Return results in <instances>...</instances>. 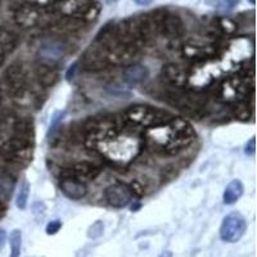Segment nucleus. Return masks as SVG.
<instances>
[{"label": "nucleus", "mask_w": 257, "mask_h": 257, "mask_svg": "<svg viewBox=\"0 0 257 257\" xmlns=\"http://www.w3.org/2000/svg\"><path fill=\"white\" fill-rule=\"evenodd\" d=\"M32 122L17 113L0 116V158L9 164H29L34 152Z\"/></svg>", "instance_id": "1"}, {"label": "nucleus", "mask_w": 257, "mask_h": 257, "mask_svg": "<svg viewBox=\"0 0 257 257\" xmlns=\"http://www.w3.org/2000/svg\"><path fill=\"white\" fill-rule=\"evenodd\" d=\"M196 138L193 126L184 118H176L164 125L147 128L144 133V146L148 144L153 152L161 155H176L192 144Z\"/></svg>", "instance_id": "2"}, {"label": "nucleus", "mask_w": 257, "mask_h": 257, "mask_svg": "<svg viewBox=\"0 0 257 257\" xmlns=\"http://www.w3.org/2000/svg\"><path fill=\"white\" fill-rule=\"evenodd\" d=\"M143 147V137L138 133V128L127 123L118 132L100 142L95 151L111 164L125 167L141 155Z\"/></svg>", "instance_id": "3"}, {"label": "nucleus", "mask_w": 257, "mask_h": 257, "mask_svg": "<svg viewBox=\"0 0 257 257\" xmlns=\"http://www.w3.org/2000/svg\"><path fill=\"white\" fill-rule=\"evenodd\" d=\"M167 102L188 117L202 118L205 117L208 105V95L201 89L174 88L167 95Z\"/></svg>", "instance_id": "4"}, {"label": "nucleus", "mask_w": 257, "mask_h": 257, "mask_svg": "<svg viewBox=\"0 0 257 257\" xmlns=\"http://www.w3.org/2000/svg\"><path fill=\"white\" fill-rule=\"evenodd\" d=\"M123 120L135 128H151L164 125L174 118L169 111L160 109L149 104L130 105L121 114Z\"/></svg>", "instance_id": "5"}, {"label": "nucleus", "mask_w": 257, "mask_h": 257, "mask_svg": "<svg viewBox=\"0 0 257 257\" xmlns=\"http://www.w3.org/2000/svg\"><path fill=\"white\" fill-rule=\"evenodd\" d=\"M4 80L8 88L9 94L12 95L15 100L26 99L30 95V85H29V75L25 68V66L21 62H13L11 66H8L4 72Z\"/></svg>", "instance_id": "6"}, {"label": "nucleus", "mask_w": 257, "mask_h": 257, "mask_svg": "<svg viewBox=\"0 0 257 257\" xmlns=\"http://www.w3.org/2000/svg\"><path fill=\"white\" fill-rule=\"evenodd\" d=\"M149 15L155 21L158 35H162L170 40H175L184 35L185 25L176 13L169 12L167 9H157Z\"/></svg>", "instance_id": "7"}, {"label": "nucleus", "mask_w": 257, "mask_h": 257, "mask_svg": "<svg viewBox=\"0 0 257 257\" xmlns=\"http://www.w3.org/2000/svg\"><path fill=\"white\" fill-rule=\"evenodd\" d=\"M61 36V35H59ZM68 52V44L63 38L57 36H50V38L44 39L39 45L38 49V62L50 66L59 67V64L63 62Z\"/></svg>", "instance_id": "8"}, {"label": "nucleus", "mask_w": 257, "mask_h": 257, "mask_svg": "<svg viewBox=\"0 0 257 257\" xmlns=\"http://www.w3.org/2000/svg\"><path fill=\"white\" fill-rule=\"evenodd\" d=\"M247 230V220L240 212H231L224 217L220 226V238L224 242L237 243Z\"/></svg>", "instance_id": "9"}, {"label": "nucleus", "mask_w": 257, "mask_h": 257, "mask_svg": "<svg viewBox=\"0 0 257 257\" xmlns=\"http://www.w3.org/2000/svg\"><path fill=\"white\" fill-rule=\"evenodd\" d=\"M50 13L44 12L43 8L27 3L18 7L15 12L16 24L22 29H32V27L40 26L41 22L49 17Z\"/></svg>", "instance_id": "10"}, {"label": "nucleus", "mask_w": 257, "mask_h": 257, "mask_svg": "<svg viewBox=\"0 0 257 257\" xmlns=\"http://www.w3.org/2000/svg\"><path fill=\"white\" fill-rule=\"evenodd\" d=\"M80 63H81V67L88 72H98V71L104 70L109 66L107 49L96 43H93L84 52Z\"/></svg>", "instance_id": "11"}, {"label": "nucleus", "mask_w": 257, "mask_h": 257, "mask_svg": "<svg viewBox=\"0 0 257 257\" xmlns=\"http://www.w3.org/2000/svg\"><path fill=\"white\" fill-rule=\"evenodd\" d=\"M100 175V167L98 165L89 162V161H82L76 162L71 166L64 167L61 171V178H71L75 180L88 183V181L95 180Z\"/></svg>", "instance_id": "12"}, {"label": "nucleus", "mask_w": 257, "mask_h": 257, "mask_svg": "<svg viewBox=\"0 0 257 257\" xmlns=\"http://www.w3.org/2000/svg\"><path fill=\"white\" fill-rule=\"evenodd\" d=\"M216 41H194L189 40L181 45V53L187 59L192 61H203L216 54Z\"/></svg>", "instance_id": "13"}, {"label": "nucleus", "mask_w": 257, "mask_h": 257, "mask_svg": "<svg viewBox=\"0 0 257 257\" xmlns=\"http://www.w3.org/2000/svg\"><path fill=\"white\" fill-rule=\"evenodd\" d=\"M141 49L132 47V45L117 43L114 47L107 49V58L109 66H123L127 67L130 64L135 63Z\"/></svg>", "instance_id": "14"}, {"label": "nucleus", "mask_w": 257, "mask_h": 257, "mask_svg": "<svg viewBox=\"0 0 257 257\" xmlns=\"http://www.w3.org/2000/svg\"><path fill=\"white\" fill-rule=\"evenodd\" d=\"M133 198V192L128 185L122 183H114L104 190V199L109 206L114 208H122L127 206Z\"/></svg>", "instance_id": "15"}, {"label": "nucleus", "mask_w": 257, "mask_h": 257, "mask_svg": "<svg viewBox=\"0 0 257 257\" xmlns=\"http://www.w3.org/2000/svg\"><path fill=\"white\" fill-rule=\"evenodd\" d=\"M162 77L171 88H184L189 80V72L184 66L171 62L162 68Z\"/></svg>", "instance_id": "16"}, {"label": "nucleus", "mask_w": 257, "mask_h": 257, "mask_svg": "<svg viewBox=\"0 0 257 257\" xmlns=\"http://www.w3.org/2000/svg\"><path fill=\"white\" fill-rule=\"evenodd\" d=\"M59 188H61L64 196L70 199H73V201L82 199L88 194V187L85 183L71 178H61Z\"/></svg>", "instance_id": "17"}, {"label": "nucleus", "mask_w": 257, "mask_h": 257, "mask_svg": "<svg viewBox=\"0 0 257 257\" xmlns=\"http://www.w3.org/2000/svg\"><path fill=\"white\" fill-rule=\"evenodd\" d=\"M35 76L41 86L52 88L59 79V67L38 62L35 67Z\"/></svg>", "instance_id": "18"}, {"label": "nucleus", "mask_w": 257, "mask_h": 257, "mask_svg": "<svg viewBox=\"0 0 257 257\" xmlns=\"http://www.w3.org/2000/svg\"><path fill=\"white\" fill-rule=\"evenodd\" d=\"M149 71L146 66L139 63H133L125 67L122 72V79L128 86H137L147 80Z\"/></svg>", "instance_id": "19"}, {"label": "nucleus", "mask_w": 257, "mask_h": 257, "mask_svg": "<svg viewBox=\"0 0 257 257\" xmlns=\"http://www.w3.org/2000/svg\"><path fill=\"white\" fill-rule=\"evenodd\" d=\"M243 192H244V187H243L242 181L238 180V179L231 180L225 188L222 201H224L225 205H234L243 196Z\"/></svg>", "instance_id": "20"}, {"label": "nucleus", "mask_w": 257, "mask_h": 257, "mask_svg": "<svg viewBox=\"0 0 257 257\" xmlns=\"http://www.w3.org/2000/svg\"><path fill=\"white\" fill-rule=\"evenodd\" d=\"M231 116L240 121H248L253 117V100L248 102V98L234 103V107L231 108Z\"/></svg>", "instance_id": "21"}, {"label": "nucleus", "mask_w": 257, "mask_h": 257, "mask_svg": "<svg viewBox=\"0 0 257 257\" xmlns=\"http://www.w3.org/2000/svg\"><path fill=\"white\" fill-rule=\"evenodd\" d=\"M11 243V257H20L21 247H22V231L20 229H15L9 235Z\"/></svg>", "instance_id": "22"}, {"label": "nucleus", "mask_w": 257, "mask_h": 257, "mask_svg": "<svg viewBox=\"0 0 257 257\" xmlns=\"http://www.w3.org/2000/svg\"><path fill=\"white\" fill-rule=\"evenodd\" d=\"M30 196V184L29 181L24 180L21 183L20 189L17 193V198H16V205L20 210H25L27 206V201H29Z\"/></svg>", "instance_id": "23"}, {"label": "nucleus", "mask_w": 257, "mask_h": 257, "mask_svg": "<svg viewBox=\"0 0 257 257\" xmlns=\"http://www.w3.org/2000/svg\"><path fill=\"white\" fill-rule=\"evenodd\" d=\"M103 231H104V225H103L102 221L98 220L88 229V237L90 239H96V238H99L102 235Z\"/></svg>", "instance_id": "24"}, {"label": "nucleus", "mask_w": 257, "mask_h": 257, "mask_svg": "<svg viewBox=\"0 0 257 257\" xmlns=\"http://www.w3.org/2000/svg\"><path fill=\"white\" fill-rule=\"evenodd\" d=\"M64 112H57L54 116H53V120H52V123H50V128H49V133H48V135H53L56 134V132L59 128V125H61V121H62V117H63Z\"/></svg>", "instance_id": "25"}, {"label": "nucleus", "mask_w": 257, "mask_h": 257, "mask_svg": "<svg viewBox=\"0 0 257 257\" xmlns=\"http://www.w3.org/2000/svg\"><path fill=\"white\" fill-rule=\"evenodd\" d=\"M62 228V221L61 220H53V221L48 222L45 231H47L48 235H54V234L58 233Z\"/></svg>", "instance_id": "26"}, {"label": "nucleus", "mask_w": 257, "mask_h": 257, "mask_svg": "<svg viewBox=\"0 0 257 257\" xmlns=\"http://www.w3.org/2000/svg\"><path fill=\"white\" fill-rule=\"evenodd\" d=\"M58 0H29V3L32 6L40 7V8H47V7L56 4Z\"/></svg>", "instance_id": "27"}, {"label": "nucleus", "mask_w": 257, "mask_h": 257, "mask_svg": "<svg viewBox=\"0 0 257 257\" xmlns=\"http://www.w3.org/2000/svg\"><path fill=\"white\" fill-rule=\"evenodd\" d=\"M254 138H251V141L245 144V153L249 156H253L254 152H256V146H254Z\"/></svg>", "instance_id": "28"}, {"label": "nucleus", "mask_w": 257, "mask_h": 257, "mask_svg": "<svg viewBox=\"0 0 257 257\" xmlns=\"http://www.w3.org/2000/svg\"><path fill=\"white\" fill-rule=\"evenodd\" d=\"M238 3H239V0H224V2L221 3V6H222V9L229 11V9H233Z\"/></svg>", "instance_id": "29"}, {"label": "nucleus", "mask_w": 257, "mask_h": 257, "mask_svg": "<svg viewBox=\"0 0 257 257\" xmlns=\"http://www.w3.org/2000/svg\"><path fill=\"white\" fill-rule=\"evenodd\" d=\"M7 242V233L4 229H0V251L3 249L4 244H6Z\"/></svg>", "instance_id": "30"}, {"label": "nucleus", "mask_w": 257, "mask_h": 257, "mask_svg": "<svg viewBox=\"0 0 257 257\" xmlns=\"http://www.w3.org/2000/svg\"><path fill=\"white\" fill-rule=\"evenodd\" d=\"M135 3L138 4V6H151V4L153 3V0H134Z\"/></svg>", "instance_id": "31"}, {"label": "nucleus", "mask_w": 257, "mask_h": 257, "mask_svg": "<svg viewBox=\"0 0 257 257\" xmlns=\"http://www.w3.org/2000/svg\"><path fill=\"white\" fill-rule=\"evenodd\" d=\"M4 212H6V205H4V201L0 198V217L3 216Z\"/></svg>", "instance_id": "32"}, {"label": "nucleus", "mask_w": 257, "mask_h": 257, "mask_svg": "<svg viewBox=\"0 0 257 257\" xmlns=\"http://www.w3.org/2000/svg\"><path fill=\"white\" fill-rule=\"evenodd\" d=\"M158 257H174V256H173V252L171 251H165V252H162V253H161Z\"/></svg>", "instance_id": "33"}, {"label": "nucleus", "mask_w": 257, "mask_h": 257, "mask_svg": "<svg viewBox=\"0 0 257 257\" xmlns=\"http://www.w3.org/2000/svg\"><path fill=\"white\" fill-rule=\"evenodd\" d=\"M2 96L3 95H2V89H0V104H2Z\"/></svg>", "instance_id": "34"}, {"label": "nucleus", "mask_w": 257, "mask_h": 257, "mask_svg": "<svg viewBox=\"0 0 257 257\" xmlns=\"http://www.w3.org/2000/svg\"><path fill=\"white\" fill-rule=\"evenodd\" d=\"M249 3H251V4H254V0H249Z\"/></svg>", "instance_id": "35"}]
</instances>
